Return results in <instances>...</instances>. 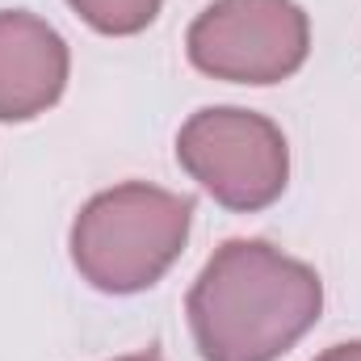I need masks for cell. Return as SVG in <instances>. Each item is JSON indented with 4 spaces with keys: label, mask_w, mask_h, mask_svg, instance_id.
Here are the masks:
<instances>
[{
    "label": "cell",
    "mask_w": 361,
    "mask_h": 361,
    "mask_svg": "<svg viewBox=\"0 0 361 361\" xmlns=\"http://www.w3.org/2000/svg\"><path fill=\"white\" fill-rule=\"evenodd\" d=\"M324 281L265 240H227L189 286L185 315L202 361H277L319 319Z\"/></svg>",
    "instance_id": "6da1fadb"
},
{
    "label": "cell",
    "mask_w": 361,
    "mask_h": 361,
    "mask_svg": "<svg viewBox=\"0 0 361 361\" xmlns=\"http://www.w3.org/2000/svg\"><path fill=\"white\" fill-rule=\"evenodd\" d=\"M185 55L227 85H281L311 55V17L298 0H214L193 17Z\"/></svg>",
    "instance_id": "277c9868"
},
{
    "label": "cell",
    "mask_w": 361,
    "mask_h": 361,
    "mask_svg": "<svg viewBox=\"0 0 361 361\" xmlns=\"http://www.w3.org/2000/svg\"><path fill=\"white\" fill-rule=\"evenodd\" d=\"M72 76L63 34L25 8H0V122L47 114Z\"/></svg>",
    "instance_id": "5b68a950"
},
{
    "label": "cell",
    "mask_w": 361,
    "mask_h": 361,
    "mask_svg": "<svg viewBox=\"0 0 361 361\" xmlns=\"http://www.w3.org/2000/svg\"><path fill=\"white\" fill-rule=\"evenodd\" d=\"M68 4L76 8V17L85 25H92L97 34L130 38V34H143L160 17L164 0H68Z\"/></svg>",
    "instance_id": "8992f818"
},
{
    "label": "cell",
    "mask_w": 361,
    "mask_h": 361,
    "mask_svg": "<svg viewBox=\"0 0 361 361\" xmlns=\"http://www.w3.org/2000/svg\"><path fill=\"white\" fill-rule=\"evenodd\" d=\"M315 361H361V341H345V345H332L324 349Z\"/></svg>",
    "instance_id": "52a82bcc"
},
{
    "label": "cell",
    "mask_w": 361,
    "mask_h": 361,
    "mask_svg": "<svg viewBox=\"0 0 361 361\" xmlns=\"http://www.w3.org/2000/svg\"><path fill=\"white\" fill-rule=\"evenodd\" d=\"M177 164L219 206L257 214L290 185V147L281 126L244 105H210L177 130Z\"/></svg>",
    "instance_id": "3957f363"
},
{
    "label": "cell",
    "mask_w": 361,
    "mask_h": 361,
    "mask_svg": "<svg viewBox=\"0 0 361 361\" xmlns=\"http://www.w3.org/2000/svg\"><path fill=\"white\" fill-rule=\"evenodd\" d=\"M193 227V197L126 180L89 197L72 223V265L101 294L152 290L177 265Z\"/></svg>",
    "instance_id": "7a4b0ae2"
},
{
    "label": "cell",
    "mask_w": 361,
    "mask_h": 361,
    "mask_svg": "<svg viewBox=\"0 0 361 361\" xmlns=\"http://www.w3.org/2000/svg\"><path fill=\"white\" fill-rule=\"evenodd\" d=\"M114 361H164L156 349H143V353H130V357H114Z\"/></svg>",
    "instance_id": "ba28073f"
}]
</instances>
